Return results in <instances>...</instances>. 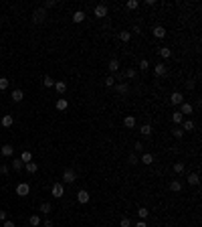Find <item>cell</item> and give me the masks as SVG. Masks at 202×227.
I'll list each match as a JSON object with an SVG mask.
<instances>
[{"instance_id":"6da1fadb","label":"cell","mask_w":202,"mask_h":227,"mask_svg":"<svg viewBox=\"0 0 202 227\" xmlns=\"http://www.w3.org/2000/svg\"><path fill=\"white\" fill-rule=\"evenodd\" d=\"M51 195H53L55 199H61V197L65 195V187H63L61 183H55V185H53V189H51Z\"/></svg>"},{"instance_id":"7a4b0ae2","label":"cell","mask_w":202,"mask_h":227,"mask_svg":"<svg viewBox=\"0 0 202 227\" xmlns=\"http://www.w3.org/2000/svg\"><path fill=\"white\" fill-rule=\"evenodd\" d=\"M28 193H31V185L28 183H18L16 185V195L18 197H27Z\"/></svg>"},{"instance_id":"3957f363","label":"cell","mask_w":202,"mask_h":227,"mask_svg":"<svg viewBox=\"0 0 202 227\" xmlns=\"http://www.w3.org/2000/svg\"><path fill=\"white\" fill-rule=\"evenodd\" d=\"M77 178V173L73 168H67L65 173H63V183H67V185H71V183H75Z\"/></svg>"},{"instance_id":"277c9868","label":"cell","mask_w":202,"mask_h":227,"mask_svg":"<svg viewBox=\"0 0 202 227\" xmlns=\"http://www.w3.org/2000/svg\"><path fill=\"white\" fill-rule=\"evenodd\" d=\"M45 18H47V12H45V8H37V10L32 12V20H34V23H42Z\"/></svg>"},{"instance_id":"5b68a950","label":"cell","mask_w":202,"mask_h":227,"mask_svg":"<svg viewBox=\"0 0 202 227\" xmlns=\"http://www.w3.org/2000/svg\"><path fill=\"white\" fill-rule=\"evenodd\" d=\"M89 199H91V197H89V193L85 191V189H81L79 193H77V201H79L81 205H87V203H89Z\"/></svg>"},{"instance_id":"8992f818","label":"cell","mask_w":202,"mask_h":227,"mask_svg":"<svg viewBox=\"0 0 202 227\" xmlns=\"http://www.w3.org/2000/svg\"><path fill=\"white\" fill-rule=\"evenodd\" d=\"M192 112H194L192 104H188V101H182V104H180V114L182 116H190Z\"/></svg>"},{"instance_id":"52a82bcc","label":"cell","mask_w":202,"mask_h":227,"mask_svg":"<svg viewBox=\"0 0 202 227\" xmlns=\"http://www.w3.org/2000/svg\"><path fill=\"white\" fill-rule=\"evenodd\" d=\"M95 16L97 18H105L107 16V4H97L95 6Z\"/></svg>"},{"instance_id":"ba28073f","label":"cell","mask_w":202,"mask_h":227,"mask_svg":"<svg viewBox=\"0 0 202 227\" xmlns=\"http://www.w3.org/2000/svg\"><path fill=\"white\" fill-rule=\"evenodd\" d=\"M140 162H141V164H145V166H150L154 162V154L152 152H144V154H141V158H140Z\"/></svg>"},{"instance_id":"9c48e42d","label":"cell","mask_w":202,"mask_h":227,"mask_svg":"<svg viewBox=\"0 0 202 227\" xmlns=\"http://www.w3.org/2000/svg\"><path fill=\"white\" fill-rule=\"evenodd\" d=\"M170 101H172V106H180L184 101V95L180 91H174V93H172V97H170Z\"/></svg>"},{"instance_id":"30bf717a","label":"cell","mask_w":202,"mask_h":227,"mask_svg":"<svg viewBox=\"0 0 202 227\" xmlns=\"http://www.w3.org/2000/svg\"><path fill=\"white\" fill-rule=\"evenodd\" d=\"M188 185H192V187H198V185H200L198 173H190V174H188Z\"/></svg>"},{"instance_id":"8fae6325","label":"cell","mask_w":202,"mask_h":227,"mask_svg":"<svg viewBox=\"0 0 202 227\" xmlns=\"http://www.w3.org/2000/svg\"><path fill=\"white\" fill-rule=\"evenodd\" d=\"M55 108H57L59 112H65V110L69 108V101L65 100V97H59V100H57V104H55Z\"/></svg>"},{"instance_id":"7c38bea8","label":"cell","mask_w":202,"mask_h":227,"mask_svg":"<svg viewBox=\"0 0 202 227\" xmlns=\"http://www.w3.org/2000/svg\"><path fill=\"white\" fill-rule=\"evenodd\" d=\"M166 71H168V69H166L164 63H158V65L154 67V73H156V77H164V75H166Z\"/></svg>"},{"instance_id":"4fadbf2b","label":"cell","mask_w":202,"mask_h":227,"mask_svg":"<svg viewBox=\"0 0 202 227\" xmlns=\"http://www.w3.org/2000/svg\"><path fill=\"white\" fill-rule=\"evenodd\" d=\"M22 100H24V91L22 89H14V91H12V101L18 104V101H22Z\"/></svg>"},{"instance_id":"5bb4252c","label":"cell","mask_w":202,"mask_h":227,"mask_svg":"<svg viewBox=\"0 0 202 227\" xmlns=\"http://www.w3.org/2000/svg\"><path fill=\"white\" fill-rule=\"evenodd\" d=\"M0 124H2L4 128H10L12 124H14V118H12L10 114H6V116H2V120H0Z\"/></svg>"},{"instance_id":"9a60e30c","label":"cell","mask_w":202,"mask_h":227,"mask_svg":"<svg viewBox=\"0 0 202 227\" xmlns=\"http://www.w3.org/2000/svg\"><path fill=\"white\" fill-rule=\"evenodd\" d=\"M24 170H27V173L28 174H34V173H37V170H38V164H37V162H27V164H24Z\"/></svg>"},{"instance_id":"2e32d148","label":"cell","mask_w":202,"mask_h":227,"mask_svg":"<svg viewBox=\"0 0 202 227\" xmlns=\"http://www.w3.org/2000/svg\"><path fill=\"white\" fill-rule=\"evenodd\" d=\"M0 152H2V156H12V154H14V146H10V144H4V146L0 148Z\"/></svg>"},{"instance_id":"e0dca14e","label":"cell","mask_w":202,"mask_h":227,"mask_svg":"<svg viewBox=\"0 0 202 227\" xmlns=\"http://www.w3.org/2000/svg\"><path fill=\"white\" fill-rule=\"evenodd\" d=\"M53 87L57 89V91L61 93V95H63V93L67 91V83H65V81H55V85H53Z\"/></svg>"},{"instance_id":"ac0fdd59","label":"cell","mask_w":202,"mask_h":227,"mask_svg":"<svg viewBox=\"0 0 202 227\" xmlns=\"http://www.w3.org/2000/svg\"><path fill=\"white\" fill-rule=\"evenodd\" d=\"M85 16H87V14H85L83 10H75V14H73V23H83Z\"/></svg>"},{"instance_id":"d6986e66","label":"cell","mask_w":202,"mask_h":227,"mask_svg":"<svg viewBox=\"0 0 202 227\" xmlns=\"http://www.w3.org/2000/svg\"><path fill=\"white\" fill-rule=\"evenodd\" d=\"M154 37L156 39H164L166 37V28L164 27H154Z\"/></svg>"},{"instance_id":"ffe728a7","label":"cell","mask_w":202,"mask_h":227,"mask_svg":"<svg viewBox=\"0 0 202 227\" xmlns=\"http://www.w3.org/2000/svg\"><path fill=\"white\" fill-rule=\"evenodd\" d=\"M123 126L126 128H134L135 126V118L134 116H126V118H123Z\"/></svg>"},{"instance_id":"44dd1931","label":"cell","mask_w":202,"mask_h":227,"mask_svg":"<svg viewBox=\"0 0 202 227\" xmlns=\"http://www.w3.org/2000/svg\"><path fill=\"white\" fill-rule=\"evenodd\" d=\"M182 130L184 132H192L194 130V122H192V120H184L182 122Z\"/></svg>"},{"instance_id":"7402d4cb","label":"cell","mask_w":202,"mask_h":227,"mask_svg":"<svg viewBox=\"0 0 202 227\" xmlns=\"http://www.w3.org/2000/svg\"><path fill=\"white\" fill-rule=\"evenodd\" d=\"M20 160L27 164V162H31L32 160V154H31V150H22V154H20Z\"/></svg>"},{"instance_id":"603a6c76","label":"cell","mask_w":202,"mask_h":227,"mask_svg":"<svg viewBox=\"0 0 202 227\" xmlns=\"http://www.w3.org/2000/svg\"><path fill=\"white\" fill-rule=\"evenodd\" d=\"M115 89H117V93L119 95H123V93H127V83H115Z\"/></svg>"},{"instance_id":"cb8c5ba5","label":"cell","mask_w":202,"mask_h":227,"mask_svg":"<svg viewBox=\"0 0 202 227\" xmlns=\"http://www.w3.org/2000/svg\"><path fill=\"white\" fill-rule=\"evenodd\" d=\"M170 189L174 191V193H180V191H182V183H180V181H176V178H174V181L170 183Z\"/></svg>"},{"instance_id":"d4e9b609","label":"cell","mask_w":202,"mask_h":227,"mask_svg":"<svg viewBox=\"0 0 202 227\" xmlns=\"http://www.w3.org/2000/svg\"><path fill=\"white\" fill-rule=\"evenodd\" d=\"M109 71H111V73L119 71V61H117V59H111V61H109Z\"/></svg>"},{"instance_id":"484cf974","label":"cell","mask_w":202,"mask_h":227,"mask_svg":"<svg viewBox=\"0 0 202 227\" xmlns=\"http://www.w3.org/2000/svg\"><path fill=\"white\" fill-rule=\"evenodd\" d=\"M137 162H140V158H137V154L135 152H131L130 156H127V164H131V166H135Z\"/></svg>"},{"instance_id":"4316f807","label":"cell","mask_w":202,"mask_h":227,"mask_svg":"<svg viewBox=\"0 0 202 227\" xmlns=\"http://www.w3.org/2000/svg\"><path fill=\"white\" fill-rule=\"evenodd\" d=\"M172 122H174V124H182L184 122V116L180 112H174V114H172Z\"/></svg>"},{"instance_id":"83f0119b","label":"cell","mask_w":202,"mask_h":227,"mask_svg":"<svg viewBox=\"0 0 202 227\" xmlns=\"http://www.w3.org/2000/svg\"><path fill=\"white\" fill-rule=\"evenodd\" d=\"M160 55L164 59H170L172 57V49H170V47H162V49H160Z\"/></svg>"},{"instance_id":"f1b7e54d","label":"cell","mask_w":202,"mask_h":227,"mask_svg":"<svg viewBox=\"0 0 202 227\" xmlns=\"http://www.w3.org/2000/svg\"><path fill=\"white\" fill-rule=\"evenodd\" d=\"M28 223H31L32 227H38V225H41V217H38V215H31V217H28Z\"/></svg>"},{"instance_id":"f546056e","label":"cell","mask_w":202,"mask_h":227,"mask_svg":"<svg viewBox=\"0 0 202 227\" xmlns=\"http://www.w3.org/2000/svg\"><path fill=\"white\" fill-rule=\"evenodd\" d=\"M42 85H45V87H53L55 79H53V77H49V75H45V77H42Z\"/></svg>"},{"instance_id":"4dcf8cb0","label":"cell","mask_w":202,"mask_h":227,"mask_svg":"<svg viewBox=\"0 0 202 227\" xmlns=\"http://www.w3.org/2000/svg\"><path fill=\"white\" fill-rule=\"evenodd\" d=\"M8 85H10V79H6V77H0V91L8 89Z\"/></svg>"},{"instance_id":"1f68e13d","label":"cell","mask_w":202,"mask_h":227,"mask_svg":"<svg viewBox=\"0 0 202 227\" xmlns=\"http://www.w3.org/2000/svg\"><path fill=\"white\" fill-rule=\"evenodd\" d=\"M140 132H141V136H150V134H152V126H150V124H144Z\"/></svg>"},{"instance_id":"d6a6232c","label":"cell","mask_w":202,"mask_h":227,"mask_svg":"<svg viewBox=\"0 0 202 227\" xmlns=\"http://www.w3.org/2000/svg\"><path fill=\"white\" fill-rule=\"evenodd\" d=\"M12 168H14V170H20V168H24V162L20 160V158H16V160H12Z\"/></svg>"},{"instance_id":"836d02e7","label":"cell","mask_w":202,"mask_h":227,"mask_svg":"<svg viewBox=\"0 0 202 227\" xmlns=\"http://www.w3.org/2000/svg\"><path fill=\"white\" fill-rule=\"evenodd\" d=\"M174 173L176 174H182L184 173V162H174Z\"/></svg>"},{"instance_id":"e575fe53","label":"cell","mask_w":202,"mask_h":227,"mask_svg":"<svg viewBox=\"0 0 202 227\" xmlns=\"http://www.w3.org/2000/svg\"><path fill=\"white\" fill-rule=\"evenodd\" d=\"M137 215H140V219H145V217L150 215V211L145 207H140V209H137Z\"/></svg>"},{"instance_id":"d590c367","label":"cell","mask_w":202,"mask_h":227,"mask_svg":"<svg viewBox=\"0 0 202 227\" xmlns=\"http://www.w3.org/2000/svg\"><path fill=\"white\" fill-rule=\"evenodd\" d=\"M119 39H121L123 43H127V41L131 39V33H127V31H121V33H119Z\"/></svg>"},{"instance_id":"8d00e7d4","label":"cell","mask_w":202,"mask_h":227,"mask_svg":"<svg viewBox=\"0 0 202 227\" xmlns=\"http://www.w3.org/2000/svg\"><path fill=\"white\" fill-rule=\"evenodd\" d=\"M115 85V77L113 75H107V79H105V87H113Z\"/></svg>"},{"instance_id":"74e56055","label":"cell","mask_w":202,"mask_h":227,"mask_svg":"<svg viewBox=\"0 0 202 227\" xmlns=\"http://www.w3.org/2000/svg\"><path fill=\"white\" fill-rule=\"evenodd\" d=\"M51 209H53V205H51V203H42L41 205V211L45 213V215H47V213H51Z\"/></svg>"},{"instance_id":"f35d334b","label":"cell","mask_w":202,"mask_h":227,"mask_svg":"<svg viewBox=\"0 0 202 227\" xmlns=\"http://www.w3.org/2000/svg\"><path fill=\"white\" fill-rule=\"evenodd\" d=\"M172 134H174L176 136V138H182V136H184V130H182V128H174V130H172Z\"/></svg>"},{"instance_id":"ab89813d","label":"cell","mask_w":202,"mask_h":227,"mask_svg":"<svg viewBox=\"0 0 202 227\" xmlns=\"http://www.w3.org/2000/svg\"><path fill=\"white\" fill-rule=\"evenodd\" d=\"M126 6H127V8H130V10H135V8H137V6H140V2H137V0H130V2H127V4H126Z\"/></svg>"},{"instance_id":"60d3db41","label":"cell","mask_w":202,"mask_h":227,"mask_svg":"<svg viewBox=\"0 0 202 227\" xmlns=\"http://www.w3.org/2000/svg\"><path fill=\"white\" fill-rule=\"evenodd\" d=\"M119 227H131V221L127 219V217H123V219L119 221Z\"/></svg>"},{"instance_id":"b9f144b4","label":"cell","mask_w":202,"mask_h":227,"mask_svg":"<svg viewBox=\"0 0 202 227\" xmlns=\"http://www.w3.org/2000/svg\"><path fill=\"white\" fill-rule=\"evenodd\" d=\"M140 67H141V69H148V67H150L148 59H141V61H140Z\"/></svg>"},{"instance_id":"7bdbcfd3","label":"cell","mask_w":202,"mask_h":227,"mask_svg":"<svg viewBox=\"0 0 202 227\" xmlns=\"http://www.w3.org/2000/svg\"><path fill=\"white\" fill-rule=\"evenodd\" d=\"M134 152H135V154L141 152V142H135V144H134Z\"/></svg>"},{"instance_id":"ee69618b","label":"cell","mask_w":202,"mask_h":227,"mask_svg":"<svg viewBox=\"0 0 202 227\" xmlns=\"http://www.w3.org/2000/svg\"><path fill=\"white\" fill-rule=\"evenodd\" d=\"M8 173V164H0V174H6Z\"/></svg>"},{"instance_id":"f6af8a7d","label":"cell","mask_w":202,"mask_h":227,"mask_svg":"<svg viewBox=\"0 0 202 227\" xmlns=\"http://www.w3.org/2000/svg\"><path fill=\"white\" fill-rule=\"evenodd\" d=\"M134 75H135V69H127V71H126V77H130V79H131Z\"/></svg>"},{"instance_id":"bcb514c9","label":"cell","mask_w":202,"mask_h":227,"mask_svg":"<svg viewBox=\"0 0 202 227\" xmlns=\"http://www.w3.org/2000/svg\"><path fill=\"white\" fill-rule=\"evenodd\" d=\"M135 227H148V223H145L144 219H140V221H137V223H135Z\"/></svg>"},{"instance_id":"7dc6e473","label":"cell","mask_w":202,"mask_h":227,"mask_svg":"<svg viewBox=\"0 0 202 227\" xmlns=\"http://www.w3.org/2000/svg\"><path fill=\"white\" fill-rule=\"evenodd\" d=\"M8 219V215H6V211H0V221H6Z\"/></svg>"},{"instance_id":"c3c4849f","label":"cell","mask_w":202,"mask_h":227,"mask_svg":"<svg viewBox=\"0 0 202 227\" xmlns=\"http://www.w3.org/2000/svg\"><path fill=\"white\" fill-rule=\"evenodd\" d=\"M55 4H57V2H55V0H49V2H47V4H45V6H42V8H51V6H55Z\"/></svg>"},{"instance_id":"681fc988","label":"cell","mask_w":202,"mask_h":227,"mask_svg":"<svg viewBox=\"0 0 202 227\" xmlns=\"http://www.w3.org/2000/svg\"><path fill=\"white\" fill-rule=\"evenodd\" d=\"M2 227H16V225L12 223V221H8V219H6V221H4V225H2Z\"/></svg>"},{"instance_id":"f907efd6","label":"cell","mask_w":202,"mask_h":227,"mask_svg":"<svg viewBox=\"0 0 202 227\" xmlns=\"http://www.w3.org/2000/svg\"><path fill=\"white\" fill-rule=\"evenodd\" d=\"M45 227H53V221H51V219H45Z\"/></svg>"}]
</instances>
